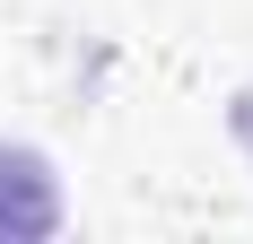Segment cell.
Segmentation results:
<instances>
[{
	"label": "cell",
	"mask_w": 253,
	"mask_h": 244,
	"mask_svg": "<svg viewBox=\"0 0 253 244\" xmlns=\"http://www.w3.org/2000/svg\"><path fill=\"white\" fill-rule=\"evenodd\" d=\"M61 227V201H52V174L35 148H0V236H52Z\"/></svg>",
	"instance_id": "1"
}]
</instances>
